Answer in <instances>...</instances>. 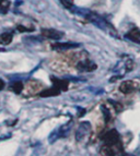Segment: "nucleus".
<instances>
[{"instance_id": "nucleus-7", "label": "nucleus", "mask_w": 140, "mask_h": 156, "mask_svg": "<svg viewBox=\"0 0 140 156\" xmlns=\"http://www.w3.org/2000/svg\"><path fill=\"white\" fill-rule=\"evenodd\" d=\"M12 34L11 33H5L2 35H0V44L2 45H8L12 42Z\"/></svg>"}, {"instance_id": "nucleus-2", "label": "nucleus", "mask_w": 140, "mask_h": 156, "mask_svg": "<svg viewBox=\"0 0 140 156\" xmlns=\"http://www.w3.org/2000/svg\"><path fill=\"white\" fill-rule=\"evenodd\" d=\"M42 35L45 36L46 38H50V39H60L64 34H62L61 32L57 31V30L44 29V30H42Z\"/></svg>"}, {"instance_id": "nucleus-6", "label": "nucleus", "mask_w": 140, "mask_h": 156, "mask_svg": "<svg viewBox=\"0 0 140 156\" xmlns=\"http://www.w3.org/2000/svg\"><path fill=\"white\" fill-rule=\"evenodd\" d=\"M127 37L136 43H140V32L138 30H132L127 34Z\"/></svg>"}, {"instance_id": "nucleus-11", "label": "nucleus", "mask_w": 140, "mask_h": 156, "mask_svg": "<svg viewBox=\"0 0 140 156\" xmlns=\"http://www.w3.org/2000/svg\"><path fill=\"white\" fill-rule=\"evenodd\" d=\"M3 89H5V82H3V80L0 79V91H2Z\"/></svg>"}, {"instance_id": "nucleus-1", "label": "nucleus", "mask_w": 140, "mask_h": 156, "mask_svg": "<svg viewBox=\"0 0 140 156\" xmlns=\"http://www.w3.org/2000/svg\"><path fill=\"white\" fill-rule=\"evenodd\" d=\"M118 140H120V134L116 130H112L109 133H106L104 141H105V144L109 146L114 145V144L118 143Z\"/></svg>"}, {"instance_id": "nucleus-9", "label": "nucleus", "mask_w": 140, "mask_h": 156, "mask_svg": "<svg viewBox=\"0 0 140 156\" xmlns=\"http://www.w3.org/2000/svg\"><path fill=\"white\" fill-rule=\"evenodd\" d=\"M78 45L76 44H56L53 46V48L56 49H65V48H72V47H77Z\"/></svg>"}, {"instance_id": "nucleus-8", "label": "nucleus", "mask_w": 140, "mask_h": 156, "mask_svg": "<svg viewBox=\"0 0 140 156\" xmlns=\"http://www.w3.org/2000/svg\"><path fill=\"white\" fill-rule=\"evenodd\" d=\"M11 89L14 91V93L20 94L21 92H22V90H23V83L20 82V81H17V82H14V83L11 85Z\"/></svg>"}, {"instance_id": "nucleus-10", "label": "nucleus", "mask_w": 140, "mask_h": 156, "mask_svg": "<svg viewBox=\"0 0 140 156\" xmlns=\"http://www.w3.org/2000/svg\"><path fill=\"white\" fill-rule=\"evenodd\" d=\"M17 29L19 30V32H31V31H33L32 29H26V27H24V26H22V25H19Z\"/></svg>"}, {"instance_id": "nucleus-5", "label": "nucleus", "mask_w": 140, "mask_h": 156, "mask_svg": "<svg viewBox=\"0 0 140 156\" xmlns=\"http://www.w3.org/2000/svg\"><path fill=\"white\" fill-rule=\"evenodd\" d=\"M54 81V85L55 87H57L60 91H66L68 87V82L67 81H62V80H57V79H52Z\"/></svg>"}, {"instance_id": "nucleus-12", "label": "nucleus", "mask_w": 140, "mask_h": 156, "mask_svg": "<svg viewBox=\"0 0 140 156\" xmlns=\"http://www.w3.org/2000/svg\"><path fill=\"white\" fill-rule=\"evenodd\" d=\"M5 1H6V0H0V7H3V5H3V3H5Z\"/></svg>"}, {"instance_id": "nucleus-4", "label": "nucleus", "mask_w": 140, "mask_h": 156, "mask_svg": "<svg viewBox=\"0 0 140 156\" xmlns=\"http://www.w3.org/2000/svg\"><path fill=\"white\" fill-rule=\"evenodd\" d=\"M59 93H60V90H58L57 87H54V89L45 90V91L41 92V93H39V96H42V97L57 96V95H59Z\"/></svg>"}, {"instance_id": "nucleus-3", "label": "nucleus", "mask_w": 140, "mask_h": 156, "mask_svg": "<svg viewBox=\"0 0 140 156\" xmlns=\"http://www.w3.org/2000/svg\"><path fill=\"white\" fill-rule=\"evenodd\" d=\"M120 90L122 93L129 94V93H131V92H134L135 86H134V83H132L131 81H125V82H123V83L120 84Z\"/></svg>"}]
</instances>
